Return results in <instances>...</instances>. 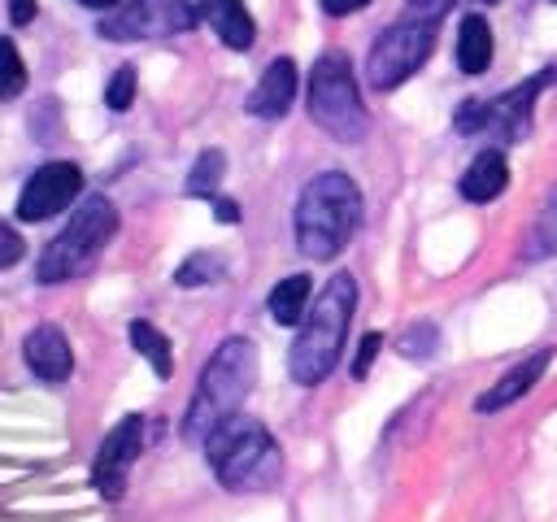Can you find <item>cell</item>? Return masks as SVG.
Masks as SVG:
<instances>
[{"label":"cell","instance_id":"cell-26","mask_svg":"<svg viewBox=\"0 0 557 522\" xmlns=\"http://www.w3.org/2000/svg\"><path fill=\"white\" fill-rule=\"evenodd\" d=\"M22 252H26V244H22V235L9 226V222H0V270H9V265H17L22 261Z\"/></svg>","mask_w":557,"mask_h":522},{"label":"cell","instance_id":"cell-33","mask_svg":"<svg viewBox=\"0 0 557 522\" xmlns=\"http://www.w3.org/2000/svg\"><path fill=\"white\" fill-rule=\"evenodd\" d=\"M474 4H496V0H474Z\"/></svg>","mask_w":557,"mask_h":522},{"label":"cell","instance_id":"cell-22","mask_svg":"<svg viewBox=\"0 0 557 522\" xmlns=\"http://www.w3.org/2000/svg\"><path fill=\"white\" fill-rule=\"evenodd\" d=\"M222 257L218 252H191L178 270H174V283L178 287H200V283H218L222 278Z\"/></svg>","mask_w":557,"mask_h":522},{"label":"cell","instance_id":"cell-29","mask_svg":"<svg viewBox=\"0 0 557 522\" xmlns=\"http://www.w3.org/2000/svg\"><path fill=\"white\" fill-rule=\"evenodd\" d=\"M370 0H322V13H331V17H348V13H357V9H366Z\"/></svg>","mask_w":557,"mask_h":522},{"label":"cell","instance_id":"cell-8","mask_svg":"<svg viewBox=\"0 0 557 522\" xmlns=\"http://www.w3.org/2000/svg\"><path fill=\"white\" fill-rule=\"evenodd\" d=\"M553 78H557V70H540V74H531L527 83H518L513 91H505V96H496V100H461L453 126H457L461 135H496V139H509V144H513V139L527 135V126H531V104H535V96H540Z\"/></svg>","mask_w":557,"mask_h":522},{"label":"cell","instance_id":"cell-34","mask_svg":"<svg viewBox=\"0 0 557 522\" xmlns=\"http://www.w3.org/2000/svg\"><path fill=\"white\" fill-rule=\"evenodd\" d=\"M553 4H557V0H553Z\"/></svg>","mask_w":557,"mask_h":522},{"label":"cell","instance_id":"cell-7","mask_svg":"<svg viewBox=\"0 0 557 522\" xmlns=\"http://www.w3.org/2000/svg\"><path fill=\"white\" fill-rule=\"evenodd\" d=\"M435 30L440 22H426V17H413V13H400L387 30H379V39L370 44V57H366V78L374 91H392L400 87L435 48Z\"/></svg>","mask_w":557,"mask_h":522},{"label":"cell","instance_id":"cell-31","mask_svg":"<svg viewBox=\"0 0 557 522\" xmlns=\"http://www.w3.org/2000/svg\"><path fill=\"white\" fill-rule=\"evenodd\" d=\"M213 217L218 222H239V204L235 200H213Z\"/></svg>","mask_w":557,"mask_h":522},{"label":"cell","instance_id":"cell-25","mask_svg":"<svg viewBox=\"0 0 557 522\" xmlns=\"http://www.w3.org/2000/svg\"><path fill=\"white\" fill-rule=\"evenodd\" d=\"M135 65H117L113 70V78H109V87H104V104L113 109V113H126L131 109V100H135Z\"/></svg>","mask_w":557,"mask_h":522},{"label":"cell","instance_id":"cell-15","mask_svg":"<svg viewBox=\"0 0 557 522\" xmlns=\"http://www.w3.org/2000/svg\"><path fill=\"white\" fill-rule=\"evenodd\" d=\"M191 4H196V13L213 26V35H218L226 48H235V52H248V48H252L257 26H252L244 0H191Z\"/></svg>","mask_w":557,"mask_h":522},{"label":"cell","instance_id":"cell-13","mask_svg":"<svg viewBox=\"0 0 557 522\" xmlns=\"http://www.w3.org/2000/svg\"><path fill=\"white\" fill-rule=\"evenodd\" d=\"M292 100H296V61L292 57H274L265 65V74L257 78V87L248 91L244 109L252 117H270L274 122V117H283L292 109Z\"/></svg>","mask_w":557,"mask_h":522},{"label":"cell","instance_id":"cell-2","mask_svg":"<svg viewBox=\"0 0 557 522\" xmlns=\"http://www.w3.org/2000/svg\"><path fill=\"white\" fill-rule=\"evenodd\" d=\"M361 226V187L344 170H322L296 200V248L309 261H331Z\"/></svg>","mask_w":557,"mask_h":522},{"label":"cell","instance_id":"cell-19","mask_svg":"<svg viewBox=\"0 0 557 522\" xmlns=\"http://www.w3.org/2000/svg\"><path fill=\"white\" fill-rule=\"evenodd\" d=\"M131 344H135V352L152 365V374L157 378H170L174 374V357H170V339L152 326V322H144V318H135L131 322Z\"/></svg>","mask_w":557,"mask_h":522},{"label":"cell","instance_id":"cell-10","mask_svg":"<svg viewBox=\"0 0 557 522\" xmlns=\"http://www.w3.org/2000/svg\"><path fill=\"white\" fill-rule=\"evenodd\" d=\"M144 452V418L139 413H126L96 448V461H91V487L104 496V500H122L126 492V474L131 465L139 461Z\"/></svg>","mask_w":557,"mask_h":522},{"label":"cell","instance_id":"cell-28","mask_svg":"<svg viewBox=\"0 0 557 522\" xmlns=\"http://www.w3.org/2000/svg\"><path fill=\"white\" fill-rule=\"evenodd\" d=\"M448 9H453V0H405V13L426 17V22H444Z\"/></svg>","mask_w":557,"mask_h":522},{"label":"cell","instance_id":"cell-17","mask_svg":"<svg viewBox=\"0 0 557 522\" xmlns=\"http://www.w3.org/2000/svg\"><path fill=\"white\" fill-rule=\"evenodd\" d=\"M492 65V26L483 13H466L457 26V70L483 74Z\"/></svg>","mask_w":557,"mask_h":522},{"label":"cell","instance_id":"cell-9","mask_svg":"<svg viewBox=\"0 0 557 522\" xmlns=\"http://www.w3.org/2000/svg\"><path fill=\"white\" fill-rule=\"evenodd\" d=\"M196 4L191 0H126L113 13L100 17V39L109 44H131V39H165L183 35L196 26Z\"/></svg>","mask_w":557,"mask_h":522},{"label":"cell","instance_id":"cell-5","mask_svg":"<svg viewBox=\"0 0 557 522\" xmlns=\"http://www.w3.org/2000/svg\"><path fill=\"white\" fill-rule=\"evenodd\" d=\"M305 109L313 117V126H322L335 144H361L370 130V113L361 104L357 78H352V61L348 52L331 48L313 61L309 70V91H305Z\"/></svg>","mask_w":557,"mask_h":522},{"label":"cell","instance_id":"cell-20","mask_svg":"<svg viewBox=\"0 0 557 522\" xmlns=\"http://www.w3.org/2000/svg\"><path fill=\"white\" fill-rule=\"evenodd\" d=\"M548 252H557V187H553L548 200L540 204V213H535V222H531V231H527L522 257L535 261V257H548Z\"/></svg>","mask_w":557,"mask_h":522},{"label":"cell","instance_id":"cell-30","mask_svg":"<svg viewBox=\"0 0 557 522\" xmlns=\"http://www.w3.org/2000/svg\"><path fill=\"white\" fill-rule=\"evenodd\" d=\"M9 17H13V26H26L35 17V0H13L9 4Z\"/></svg>","mask_w":557,"mask_h":522},{"label":"cell","instance_id":"cell-16","mask_svg":"<svg viewBox=\"0 0 557 522\" xmlns=\"http://www.w3.org/2000/svg\"><path fill=\"white\" fill-rule=\"evenodd\" d=\"M505 187H509V161H505V152H500V148L479 152V157L466 165L461 183H457V191H461L466 200H474V204L496 200Z\"/></svg>","mask_w":557,"mask_h":522},{"label":"cell","instance_id":"cell-18","mask_svg":"<svg viewBox=\"0 0 557 522\" xmlns=\"http://www.w3.org/2000/svg\"><path fill=\"white\" fill-rule=\"evenodd\" d=\"M309 291H313V283H309V274H287V278H278L274 283V291H270V318L278 322V326H296L305 313H309Z\"/></svg>","mask_w":557,"mask_h":522},{"label":"cell","instance_id":"cell-6","mask_svg":"<svg viewBox=\"0 0 557 522\" xmlns=\"http://www.w3.org/2000/svg\"><path fill=\"white\" fill-rule=\"evenodd\" d=\"M113 235H117V209H113V200L87 196V200L74 209V217L57 231V239L39 252L35 278L52 287V283H70V278L87 274Z\"/></svg>","mask_w":557,"mask_h":522},{"label":"cell","instance_id":"cell-12","mask_svg":"<svg viewBox=\"0 0 557 522\" xmlns=\"http://www.w3.org/2000/svg\"><path fill=\"white\" fill-rule=\"evenodd\" d=\"M22 357H26V370L44 383H65L70 370H74V352H70V339L61 326L44 322L35 326L26 339H22Z\"/></svg>","mask_w":557,"mask_h":522},{"label":"cell","instance_id":"cell-21","mask_svg":"<svg viewBox=\"0 0 557 522\" xmlns=\"http://www.w3.org/2000/svg\"><path fill=\"white\" fill-rule=\"evenodd\" d=\"M222 174H226V157H222V148H205V152L196 157L191 174H187V196H213L218 183H222Z\"/></svg>","mask_w":557,"mask_h":522},{"label":"cell","instance_id":"cell-4","mask_svg":"<svg viewBox=\"0 0 557 522\" xmlns=\"http://www.w3.org/2000/svg\"><path fill=\"white\" fill-rule=\"evenodd\" d=\"M252 383H257V348H252V339H244V335L222 339V344L213 348L209 365L200 370L196 396H191V405H187V413H183V435L205 444V435H209L222 418L239 413V405L248 400Z\"/></svg>","mask_w":557,"mask_h":522},{"label":"cell","instance_id":"cell-24","mask_svg":"<svg viewBox=\"0 0 557 522\" xmlns=\"http://www.w3.org/2000/svg\"><path fill=\"white\" fill-rule=\"evenodd\" d=\"M435 344H440L435 322H413V326L400 335V357H409V361H426V357L435 352Z\"/></svg>","mask_w":557,"mask_h":522},{"label":"cell","instance_id":"cell-27","mask_svg":"<svg viewBox=\"0 0 557 522\" xmlns=\"http://www.w3.org/2000/svg\"><path fill=\"white\" fill-rule=\"evenodd\" d=\"M379 348H383V335H379V331H370V335L361 339V348H357V361H352V378H366V374H370V365H374Z\"/></svg>","mask_w":557,"mask_h":522},{"label":"cell","instance_id":"cell-14","mask_svg":"<svg viewBox=\"0 0 557 522\" xmlns=\"http://www.w3.org/2000/svg\"><path fill=\"white\" fill-rule=\"evenodd\" d=\"M553 365V348H535L531 357H522L513 370H505L479 400H474V409L479 413H496V409H505V405H513V400H522L540 378H544V370Z\"/></svg>","mask_w":557,"mask_h":522},{"label":"cell","instance_id":"cell-11","mask_svg":"<svg viewBox=\"0 0 557 522\" xmlns=\"http://www.w3.org/2000/svg\"><path fill=\"white\" fill-rule=\"evenodd\" d=\"M78 191H83V170H78L74 161H48V165H39V170L22 183L17 217H22V222H44V217L61 213Z\"/></svg>","mask_w":557,"mask_h":522},{"label":"cell","instance_id":"cell-1","mask_svg":"<svg viewBox=\"0 0 557 522\" xmlns=\"http://www.w3.org/2000/svg\"><path fill=\"white\" fill-rule=\"evenodd\" d=\"M352 309H357V278L348 270H339L335 278H326V287L318 291L313 309L305 313V322L292 339L287 370L300 387H313L335 370V361L344 352V339H348Z\"/></svg>","mask_w":557,"mask_h":522},{"label":"cell","instance_id":"cell-23","mask_svg":"<svg viewBox=\"0 0 557 522\" xmlns=\"http://www.w3.org/2000/svg\"><path fill=\"white\" fill-rule=\"evenodd\" d=\"M22 87H26V65L17 57V44L9 35H0V100L22 96Z\"/></svg>","mask_w":557,"mask_h":522},{"label":"cell","instance_id":"cell-32","mask_svg":"<svg viewBox=\"0 0 557 522\" xmlns=\"http://www.w3.org/2000/svg\"><path fill=\"white\" fill-rule=\"evenodd\" d=\"M78 4H83V9H100V13H113L122 0H78Z\"/></svg>","mask_w":557,"mask_h":522},{"label":"cell","instance_id":"cell-3","mask_svg":"<svg viewBox=\"0 0 557 522\" xmlns=\"http://www.w3.org/2000/svg\"><path fill=\"white\" fill-rule=\"evenodd\" d=\"M205 457L222 487L231 492H265L283 474V448L278 439L248 413L222 418L205 435Z\"/></svg>","mask_w":557,"mask_h":522}]
</instances>
